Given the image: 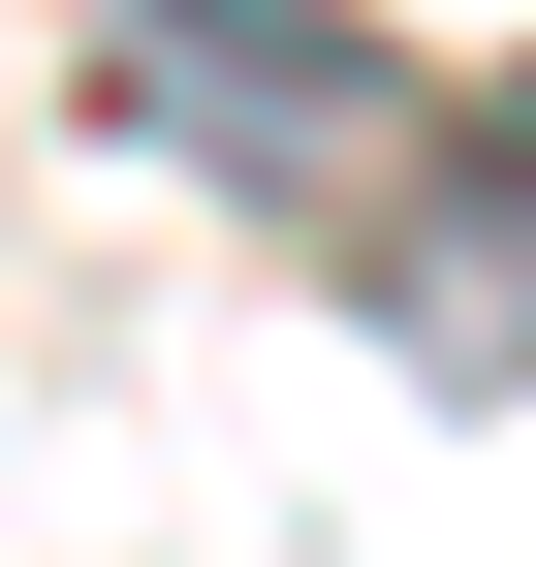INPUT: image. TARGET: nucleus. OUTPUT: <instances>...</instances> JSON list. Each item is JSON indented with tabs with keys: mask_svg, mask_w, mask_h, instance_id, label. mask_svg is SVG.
<instances>
[{
	"mask_svg": "<svg viewBox=\"0 0 536 567\" xmlns=\"http://www.w3.org/2000/svg\"><path fill=\"white\" fill-rule=\"evenodd\" d=\"M126 126H189L221 189H316V221H348V189L411 158L442 95L348 32V0H126Z\"/></svg>",
	"mask_w": 536,
	"mask_h": 567,
	"instance_id": "f257e3e1",
	"label": "nucleus"
},
{
	"mask_svg": "<svg viewBox=\"0 0 536 567\" xmlns=\"http://www.w3.org/2000/svg\"><path fill=\"white\" fill-rule=\"evenodd\" d=\"M348 284H379V347H411V379H536V63L474 95V158H379L348 189Z\"/></svg>",
	"mask_w": 536,
	"mask_h": 567,
	"instance_id": "f03ea898",
	"label": "nucleus"
}]
</instances>
